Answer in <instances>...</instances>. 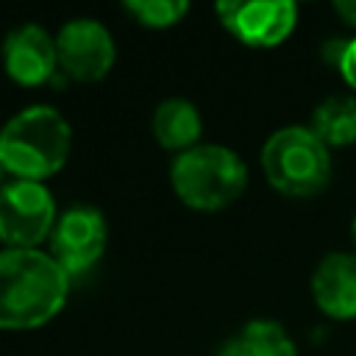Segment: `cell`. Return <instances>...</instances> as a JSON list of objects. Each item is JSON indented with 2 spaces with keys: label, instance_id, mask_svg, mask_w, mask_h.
<instances>
[{
  "label": "cell",
  "instance_id": "cell-1",
  "mask_svg": "<svg viewBox=\"0 0 356 356\" xmlns=\"http://www.w3.org/2000/svg\"><path fill=\"white\" fill-rule=\"evenodd\" d=\"M70 289V275L39 248L0 250V328L25 331L53 320Z\"/></svg>",
  "mask_w": 356,
  "mask_h": 356
},
{
  "label": "cell",
  "instance_id": "cell-2",
  "mask_svg": "<svg viewBox=\"0 0 356 356\" xmlns=\"http://www.w3.org/2000/svg\"><path fill=\"white\" fill-rule=\"evenodd\" d=\"M70 142V122L53 106H28L3 125L0 161L22 181H42L64 167Z\"/></svg>",
  "mask_w": 356,
  "mask_h": 356
},
{
  "label": "cell",
  "instance_id": "cell-3",
  "mask_svg": "<svg viewBox=\"0 0 356 356\" xmlns=\"http://www.w3.org/2000/svg\"><path fill=\"white\" fill-rule=\"evenodd\" d=\"M175 195L197 211H217L231 206L248 186V167L231 147L195 145L175 156L170 167Z\"/></svg>",
  "mask_w": 356,
  "mask_h": 356
},
{
  "label": "cell",
  "instance_id": "cell-4",
  "mask_svg": "<svg viewBox=\"0 0 356 356\" xmlns=\"http://www.w3.org/2000/svg\"><path fill=\"white\" fill-rule=\"evenodd\" d=\"M261 170L281 195L312 197L331 181L328 145L306 125L278 128L261 147Z\"/></svg>",
  "mask_w": 356,
  "mask_h": 356
},
{
  "label": "cell",
  "instance_id": "cell-5",
  "mask_svg": "<svg viewBox=\"0 0 356 356\" xmlns=\"http://www.w3.org/2000/svg\"><path fill=\"white\" fill-rule=\"evenodd\" d=\"M56 203L42 181L14 178L0 186V242L33 250L56 225Z\"/></svg>",
  "mask_w": 356,
  "mask_h": 356
},
{
  "label": "cell",
  "instance_id": "cell-6",
  "mask_svg": "<svg viewBox=\"0 0 356 356\" xmlns=\"http://www.w3.org/2000/svg\"><path fill=\"white\" fill-rule=\"evenodd\" d=\"M106 220L95 206L67 209L50 234V256L67 275H81L97 264L106 250Z\"/></svg>",
  "mask_w": 356,
  "mask_h": 356
},
{
  "label": "cell",
  "instance_id": "cell-7",
  "mask_svg": "<svg viewBox=\"0 0 356 356\" xmlns=\"http://www.w3.org/2000/svg\"><path fill=\"white\" fill-rule=\"evenodd\" d=\"M56 50L61 70L75 81H100L114 67V39L111 31L89 17L70 19L56 33Z\"/></svg>",
  "mask_w": 356,
  "mask_h": 356
},
{
  "label": "cell",
  "instance_id": "cell-8",
  "mask_svg": "<svg viewBox=\"0 0 356 356\" xmlns=\"http://www.w3.org/2000/svg\"><path fill=\"white\" fill-rule=\"evenodd\" d=\"M222 25L250 47L281 44L298 19V8L289 0H256V3H217Z\"/></svg>",
  "mask_w": 356,
  "mask_h": 356
},
{
  "label": "cell",
  "instance_id": "cell-9",
  "mask_svg": "<svg viewBox=\"0 0 356 356\" xmlns=\"http://www.w3.org/2000/svg\"><path fill=\"white\" fill-rule=\"evenodd\" d=\"M3 64H6V72L17 83L39 86L53 75L58 64L56 39L42 25L22 22L11 28L3 39Z\"/></svg>",
  "mask_w": 356,
  "mask_h": 356
},
{
  "label": "cell",
  "instance_id": "cell-10",
  "mask_svg": "<svg viewBox=\"0 0 356 356\" xmlns=\"http://www.w3.org/2000/svg\"><path fill=\"white\" fill-rule=\"evenodd\" d=\"M312 298L317 309L334 320L356 317V256L328 253L320 259L312 275Z\"/></svg>",
  "mask_w": 356,
  "mask_h": 356
},
{
  "label": "cell",
  "instance_id": "cell-11",
  "mask_svg": "<svg viewBox=\"0 0 356 356\" xmlns=\"http://www.w3.org/2000/svg\"><path fill=\"white\" fill-rule=\"evenodd\" d=\"M200 131H203L200 111L184 97H170L159 103L153 111V136L167 150L184 153L195 147L200 139Z\"/></svg>",
  "mask_w": 356,
  "mask_h": 356
},
{
  "label": "cell",
  "instance_id": "cell-12",
  "mask_svg": "<svg viewBox=\"0 0 356 356\" xmlns=\"http://www.w3.org/2000/svg\"><path fill=\"white\" fill-rule=\"evenodd\" d=\"M220 356H298V350L284 325L273 320H250L222 345Z\"/></svg>",
  "mask_w": 356,
  "mask_h": 356
},
{
  "label": "cell",
  "instance_id": "cell-13",
  "mask_svg": "<svg viewBox=\"0 0 356 356\" xmlns=\"http://www.w3.org/2000/svg\"><path fill=\"white\" fill-rule=\"evenodd\" d=\"M328 147H345L356 142V97L334 95L325 97L312 117L309 125Z\"/></svg>",
  "mask_w": 356,
  "mask_h": 356
},
{
  "label": "cell",
  "instance_id": "cell-14",
  "mask_svg": "<svg viewBox=\"0 0 356 356\" xmlns=\"http://www.w3.org/2000/svg\"><path fill=\"white\" fill-rule=\"evenodd\" d=\"M125 11L136 17L145 28H170L189 11L186 0H128Z\"/></svg>",
  "mask_w": 356,
  "mask_h": 356
},
{
  "label": "cell",
  "instance_id": "cell-15",
  "mask_svg": "<svg viewBox=\"0 0 356 356\" xmlns=\"http://www.w3.org/2000/svg\"><path fill=\"white\" fill-rule=\"evenodd\" d=\"M337 70H339V75L345 78V83L356 92V39L345 42V50H342V56H339Z\"/></svg>",
  "mask_w": 356,
  "mask_h": 356
},
{
  "label": "cell",
  "instance_id": "cell-16",
  "mask_svg": "<svg viewBox=\"0 0 356 356\" xmlns=\"http://www.w3.org/2000/svg\"><path fill=\"white\" fill-rule=\"evenodd\" d=\"M334 11H337L350 28H356V0H337V3H334Z\"/></svg>",
  "mask_w": 356,
  "mask_h": 356
},
{
  "label": "cell",
  "instance_id": "cell-17",
  "mask_svg": "<svg viewBox=\"0 0 356 356\" xmlns=\"http://www.w3.org/2000/svg\"><path fill=\"white\" fill-rule=\"evenodd\" d=\"M350 236H353V242H356V214H353V220H350Z\"/></svg>",
  "mask_w": 356,
  "mask_h": 356
},
{
  "label": "cell",
  "instance_id": "cell-18",
  "mask_svg": "<svg viewBox=\"0 0 356 356\" xmlns=\"http://www.w3.org/2000/svg\"><path fill=\"white\" fill-rule=\"evenodd\" d=\"M3 172H6V167H3V161H0V175H3Z\"/></svg>",
  "mask_w": 356,
  "mask_h": 356
}]
</instances>
